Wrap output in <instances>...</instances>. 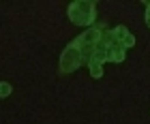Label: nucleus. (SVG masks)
Here are the masks:
<instances>
[{
  "label": "nucleus",
  "instance_id": "f257e3e1",
  "mask_svg": "<svg viewBox=\"0 0 150 124\" xmlns=\"http://www.w3.org/2000/svg\"><path fill=\"white\" fill-rule=\"evenodd\" d=\"M11 94V86L9 84H0V96H9Z\"/></svg>",
  "mask_w": 150,
  "mask_h": 124
}]
</instances>
